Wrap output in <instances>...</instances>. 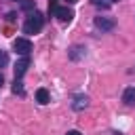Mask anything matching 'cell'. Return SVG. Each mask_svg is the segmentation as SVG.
I'll list each match as a JSON object with an SVG mask.
<instances>
[{
  "instance_id": "2e32d148",
  "label": "cell",
  "mask_w": 135,
  "mask_h": 135,
  "mask_svg": "<svg viewBox=\"0 0 135 135\" xmlns=\"http://www.w3.org/2000/svg\"><path fill=\"white\" fill-rule=\"evenodd\" d=\"M2 84H4V76L0 74V89H2Z\"/></svg>"
},
{
  "instance_id": "8fae6325",
  "label": "cell",
  "mask_w": 135,
  "mask_h": 135,
  "mask_svg": "<svg viewBox=\"0 0 135 135\" xmlns=\"http://www.w3.org/2000/svg\"><path fill=\"white\" fill-rule=\"evenodd\" d=\"M21 8L27 11V13H34L36 11V0H21Z\"/></svg>"
},
{
  "instance_id": "8992f818",
  "label": "cell",
  "mask_w": 135,
  "mask_h": 135,
  "mask_svg": "<svg viewBox=\"0 0 135 135\" xmlns=\"http://www.w3.org/2000/svg\"><path fill=\"white\" fill-rule=\"evenodd\" d=\"M30 68V57H19L15 63V78H21Z\"/></svg>"
},
{
  "instance_id": "ac0fdd59",
  "label": "cell",
  "mask_w": 135,
  "mask_h": 135,
  "mask_svg": "<svg viewBox=\"0 0 135 135\" xmlns=\"http://www.w3.org/2000/svg\"><path fill=\"white\" fill-rule=\"evenodd\" d=\"M110 2H118V0H110Z\"/></svg>"
},
{
  "instance_id": "9a60e30c",
  "label": "cell",
  "mask_w": 135,
  "mask_h": 135,
  "mask_svg": "<svg viewBox=\"0 0 135 135\" xmlns=\"http://www.w3.org/2000/svg\"><path fill=\"white\" fill-rule=\"evenodd\" d=\"M65 135H82V133H80V131H76V129H72V131H68Z\"/></svg>"
},
{
  "instance_id": "277c9868",
  "label": "cell",
  "mask_w": 135,
  "mask_h": 135,
  "mask_svg": "<svg viewBox=\"0 0 135 135\" xmlns=\"http://www.w3.org/2000/svg\"><path fill=\"white\" fill-rule=\"evenodd\" d=\"M53 17H57L59 21H72V17H74V11L65 4V6H55V11H53Z\"/></svg>"
},
{
  "instance_id": "4fadbf2b",
  "label": "cell",
  "mask_w": 135,
  "mask_h": 135,
  "mask_svg": "<svg viewBox=\"0 0 135 135\" xmlns=\"http://www.w3.org/2000/svg\"><path fill=\"white\" fill-rule=\"evenodd\" d=\"M93 6H101V8H110V2H103V0H91Z\"/></svg>"
},
{
  "instance_id": "52a82bcc",
  "label": "cell",
  "mask_w": 135,
  "mask_h": 135,
  "mask_svg": "<svg viewBox=\"0 0 135 135\" xmlns=\"http://www.w3.org/2000/svg\"><path fill=\"white\" fill-rule=\"evenodd\" d=\"M89 108V95H76L72 101V110L74 112H82Z\"/></svg>"
},
{
  "instance_id": "5bb4252c",
  "label": "cell",
  "mask_w": 135,
  "mask_h": 135,
  "mask_svg": "<svg viewBox=\"0 0 135 135\" xmlns=\"http://www.w3.org/2000/svg\"><path fill=\"white\" fill-rule=\"evenodd\" d=\"M15 17H17L15 13H6V21H15Z\"/></svg>"
},
{
  "instance_id": "3957f363",
  "label": "cell",
  "mask_w": 135,
  "mask_h": 135,
  "mask_svg": "<svg viewBox=\"0 0 135 135\" xmlns=\"http://www.w3.org/2000/svg\"><path fill=\"white\" fill-rule=\"evenodd\" d=\"M93 23H95V27L97 30H101V32H112L114 27H116V21L112 19V17H95L93 19Z\"/></svg>"
},
{
  "instance_id": "5b68a950",
  "label": "cell",
  "mask_w": 135,
  "mask_h": 135,
  "mask_svg": "<svg viewBox=\"0 0 135 135\" xmlns=\"http://www.w3.org/2000/svg\"><path fill=\"white\" fill-rule=\"evenodd\" d=\"M68 57H70V61H80V59H84V57H86V46H82V44L70 46Z\"/></svg>"
},
{
  "instance_id": "ba28073f",
  "label": "cell",
  "mask_w": 135,
  "mask_h": 135,
  "mask_svg": "<svg viewBox=\"0 0 135 135\" xmlns=\"http://www.w3.org/2000/svg\"><path fill=\"white\" fill-rule=\"evenodd\" d=\"M122 101L127 105H135V86H127L122 91Z\"/></svg>"
},
{
  "instance_id": "9c48e42d",
  "label": "cell",
  "mask_w": 135,
  "mask_h": 135,
  "mask_svg": "<svg viewBox=\"0 0 135 135\" xmlns=\"http://www.w3.org/2000/svg\"><path fill=\"white\" fill-rule=\"evenodd\" d=\"M36 101H38L40 105H46V103L51 101V95H49V91H46V89H38V91H36Z\"/></svg>"
},
{
  "instance_id": "6da1fadb",
  "label": "cell",
  "mask_w": 135,
  "mask_h": 135,
  "mask_svg": "<svg viewBox=\"0 0 135 135\" xmlns=\"http://www.w3.org/2000/svg\"><path fill=\"white\" fill-rule=\"evenodd\" d=\"M42 27H44V15L38 13V11L30 13V17H27L25 23H23V32H25V34H38Z\"/></svg>"
},
{
  "instance_id": "30bf717a",
  "label": "cell",
  "mask_w": 135,
  "mask_h": 135,
  "mask_svg": "<svg viewBox=\"0 0 135 135\" xmlns=\"http://www.w3.org/2000/svg\"><path fill=\"white\" fill-rule=\"evenodd\" d=\"M13 93H15V95H21V97L25 95V89H23V82H21L19 78H15V82H13Z\"/></svg>"
},
{
  "instance_id": "7a4b0ae2",
  "label": "cell",
  "mask_w": 135,
  "mask_h": 135,
  "mask_svg": "<svg viewBox=\"0 0 135 135\" xmlns=\"http://www.w3.org/2000/svg\"><path fill=\"white\" fill-rule=\"evenodd\" d=\"M13 49H15L17 55H21V57H30V53L34 51V44H32L27 38H15V40H13Z\"/></svg>"
},
{
  "instance_id": "e0dca14e",
  "label": "cell",
  "mask_w": 135,
  "mask_h": 135,
  "mask_svg": "<svg viewBox=\"0 0 135 135\" xmlns=\"http://www.w3.org/2000/svg\"><path fill=\"white\" fill-rule=\"evenodd\" d=\"M74 2H76V0H65V4H74Z\"/></svg>"
},
{
  "instance_id": "7c38bea8",
  "label": "cell",
  "mask_w": 135,
  "mask_h": 135,
  "mask_svg": "<svg viewBox=\"0 0 135 135\" xmlns=\"http://www.w3.org/2000/svg\"><path fill=\"white\" fill-rule=\"evenodd\" d=\"M8 65V53L0 49V68H6Z\"/></svg>"
}]
</instances>
